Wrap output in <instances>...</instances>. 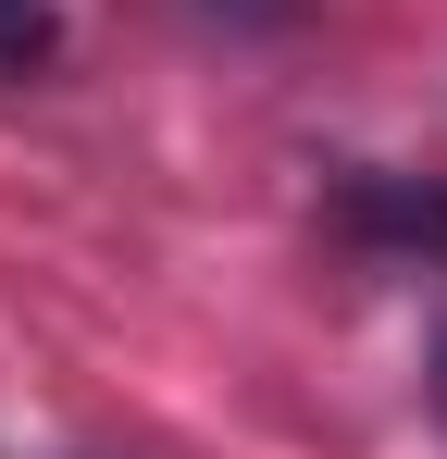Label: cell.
Segmentation results:
<instances>
[{"instance_id": "cell-2", "label": "cell", "mask_w": 447, "mask_h": 459, "mask_svg": "<svg viewBox=\"0 0 447 459\" xmlns=\"http://www.w3.org/2000/svg\"><path fill=\"white\" fill-rule=\"evenodd\" d=\"M50 50H63V25H50V0H0V63H13V75H38Z\"/></svg>"}, {"instance_id": "cell-3", "label": "cell", "mask_w": 447, "mask_h": 459, "mask_svg": "<svg viewBox=\"0 0 447 459\" xmlns=\"http://www.w3.org/2000/svg\"><path fill=\"white\" fill-rule=\"evenodd\" d=\"M187 13H212L224 38H274V25H298L311 0H187Z\"/></svg>"}, {"instance_id": "cell-1", "label": "cell", "mask_w": 447, "mask_h": 459, "mask_svg": "<svg viewBox=\"0 0 447 459\" xmlns=\"http://www.w3.org/2000/svg\"><path fill=\"white\" fill-rule=\"evenodd\" d=\"M323 212H336V236H348V248H372V261L447 273V186H435V174H385V161H348Z\"/></svg>"}, {"instance_id": "cell-4", "label": "cell", "mask_w": 447, "mask_h": 459, "mask_svg": "<svg viewBox=\"0 0 447 459\" xmlns=\"http://www.w3.org/2000/svg\"><path fill=\"white\" fill-rule=\"evenodd\" d=\"M423 397H435V422H447V323H435V360H423Z\"/></svg>"}]
</instances>
